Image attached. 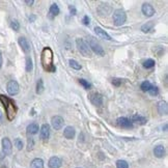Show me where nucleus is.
Segmentation results:
<instances>
[{
  "label": "nucleus",
  "mask_w": 168,
  "mask_h": 168,
  "mask_svg": "<svg viewBox=\"0 0 168 168\" xmlns=\"http://www.w3.org/2000/svg\"><path fill=\"white\" fill-rule=\"evenodd\" d=\"M41 62L43 65V69L49 73H54L56 71V67L53 64V51L51 48L46 47L43 49L41 54Z\"/></svg>",
  "instance_id": "nucleus-1"
},
{
  "label": "nucleus",
  "mask_w": 168,
  "mask_h": 168,
  "mask_svg": "<svg viewBox=\"0 0 168 168\" xmlns=\"http://www.w3.org/2000/svg\"><path fill=\"white\" fill-rule=\"evenodd\" d=\"M0 102L2 103L4 109H5V113L8 116V120H13L17 113V107H16L15 103L13 100H11L9 98L5 97L3 95H0Z\"/></svg>",
  "instance_id": "nucleus-2"
},
{
  "label": "nucleus",
  "mask_w": 168,
  "mask_h": 168,
  "mask_svg": "<svg viewBox=\"0 0 168 168\" xmlns=\"http://www.w3.org/2000/svg\"><path fill=\"white\" fill-rule=\"evenodd\" d=\"M76 46L78 48L79 52L83 56H85V57H92V51H90L89 47H88V44L83 39H77Z\"/></svg>",
  "instance_id": "nucleus-3"
},
{
  "label": "nucleus",
  "mask_w": 168,
  "mask_h": 168,
  "mask_svg": "<svg viewBox=\"0 0 168 168\" xmlns=\"http://www.w3.org/2000/svg\"><path fill=\"white\" fill-rule=\"evenodd\" d=\"M126 20H127V15H126L125 11L118 8L115 9L113 13V22L116 26H121L126 23Z\"/></svg>",
  "instance_id": "nucleus-4"
},
{
  "label": "nucleus",
  "mask_w": 168,
  "mask_h": 168,
  "mask_svg": "<svg viewBox=\"0 0 168 168\" xmlns=\"http://www.w3.org/2000/svg\"><path fill=\"white\" fill-rule=\"evenodd\" d=\"M88 47H89L90 51H93L97 55H100V56L105 55V51L103 49V47L92 36L88 37Z\"/></svg>",
  "instance_id": "nucleus-5"
},
{
  "label": "nucleus",
  "mask_w": 168,
  "mask_h": 168,
  "mask_svg": "<svg viewBox=\"0 0 168 168\" xmlns=\"http://www.w3.org/2000/svg\"><path fill=\"white\" fill-rule=\"evenodd\" d=\"M19 89H20L19 84L15 80H11L8 83V85H6V90H8V95H16L19 92Z\"/></svg>",
  "instance_id": "nucleus-6"
},
{
  "label": "nucleus",
  "mask_w": 168,
  "mask_h": 168,
  "mask_svg": "<svg viewBox=\"0 0 168 168\" xmlns=\"http://www.w3.org/2000/svg\"><path fill=\"white\" fill-rule=\"evenodd\" d=\"M2 144V151H3L4 155L8 156L11 154V151H13V145H11V142L8 137H4L1 141Z\"/></svg>",
  "instance_id": "nucleus-7"
},
{
  "label": "nucleus",
  "mask_w": 168,
  "mask_h": 168,
  "mask_svg": "<svg viewBox=\"0 0 168 168\" xmlns=\"http://www.w3.org/2000/svg\"><path fill=\"white\" fill-rule=\"evenodd\" d=\"M89 100L95 106H101L103 105V97L99 92H92L89 95Z\"/></svg>",
  "instance_id": "nucleus-8"
},
{
  "label": "nucleus",
  "mask_w": 168,
  "mask_h": 168,
  "mask_svg": "<svg viewBox=\"0 0 168 168\" xmlns=\"http://www.w3.org/2000/svg\"><path fill=\"white\" fill-rule=\"evenodd\" d=\"M64 118L61 117V116H53L52 120H51V125H52L53 129L55 130H60L62 128V126H64Z\"/></svg>",
  "instance_id": "nucleus-9"
},
{
  "label": "nucleus",
  "mask_w": 168,
  "mask_h": 168,
  "mask_svg": "<svg viewBox=\"0 0 168 168\" xmlns=\"http://www.w3.org/2000/svg\"><path fill=\"white\" fill-rule=\"evenodd\" d=\"M141 11L144 16L146 17H153L155 15V8H153V5L149 3H144L141 8Z\"/></svg>",
  "instance_id": "nucleus-10"
},
{
  "label": "nucleus",
  "mask_w": 168,
  "mask_h": 168,
  "mask_svg": "<svg viewBox=\"0 0 168 168\" xmlns=\"http://www.w3.org/2000/svg\"><path fill=\"white\" fill-rule=\"evenodd\" d=\"M39 135H41L42 140L47 141V140L49 139V136H50V126L47 125V123H44L41 128V133H39Z\"/></svg>",
  "instance_id": "nucleus-11"
},
{
  "label": "nucleus",
  "mask_w": 168,
  "mask_h": 168,
  "mask_svg": "<svg viewBox=\"0 0 168 168\" xmlns=\"http://www.w3.org/2000/svg\"><path fill=\"white\" fill-rule=\"evenodd\" d=\"M116 121H117V125L121 128H126V129H131V128H133V123L127 117H120V118H117Z\"/></svg>",
  "instance_id": "nucleus-12"
},
{
  "label": "nucleus",
  "mask_w": 168,
  "mask_h": 168,
  "mask_svg": "<svg viewBox=\"0 0 168 168\" xmlns=\"http://www.w3.org/2000/svg\"><path fill=\"white\" fill-rule=\"evenodd\" d=\"M18 43L20 47L22 48V50L24 51L25 53H28L30 51V44L29 42L27 41V39H25L24 36H20L18 39Z\"/></svg>",
  "instance_id": "nucleus-13"
},
{
  "label": "nucleus",
  "mask_w": 168,
  "mask_h": 168,
  "mask_svg": "<svg viewBox=\"0 0 168 168\" xmlns=\"http://www.w3.org/2000/svg\"><path fill=\"white\" fill-rule=\"evenodd\" d=\"M61 165H62V161L61 159L58 157H52L48 162L49 168H60Z\"/></svg>",
  "instance_id": "nucleus-14"
},
{
  "label": "nucleus",
  "mask_w": 168,
  "mask_h": 168,
  "mask_svg": "<svg viewBox=\"0 0 168 168\" xmlns=\"http://www.w3.org/2000/svg\"><path fill=\"white\" fill-rule=\"evenodd\" d=\"M95 32L97 33V36H99V37H101V39H107V41H111V36H109L108 33H107L105 30H103L101 27H98V26H95Z\"/></svg>",
  "instance_id": "nucleus-15"
},
{
  "label": "nucleus",
  "mask_w": 168,
  "mask_h": 168,
  "mask_svg": "<svg viewBox=\"0 0 168 168\" xmlns=\"http://www.w3.org/2000/svg\"><path fill=\"white\" fill-rule=\"evenodd\" d=\"M58 14H59V8L56 3H53L49 8V18L54 19L56 16H58Z\"/></svg>",
  "instance_id": "nucleus-16"
},
{
  "label": "nucleus",
  "mask_w": 168,
  "mask_h": 168,
  "mask_svg": "<svg viewBox=\"0 0 168 168\" xmlns=\"http://www.w3.org/2000/svg\"><path fill=\"white\" fill-rule=\"evenodd\" d=\"M158 112L160 114H164L166 115L168 112V106H167V102L165 101H160L158 103Z\"/></svg>",
  "instance_id": "nucleus-17"
},
{
  "label": "nucleus",
  "mask_w": 168,
  "mask_h": 168,
  "mask_svg": "<svg viewBox=\"0 0 168 168\" xmlns=\"http://www.w3.org/2000/svg\"><path fill=\"white\" fill-rule=\"evenodd\" d=\"M26 132L28 135H34L36 134L37 132H39V125L36 123H30V125L27 126V129H26Z\"/></svg>",
  "instance_id": "nucleus-18"
},
{
  "label": "nucleus",
  "mask_w": 168,
  "mask_h": 168,
  "mask_svg": "<svg viewBox=\"0 0 168 168\" xmlns=\"http://www.w3.org/2000/svg\"><path fill=\"white\" fill-rule=\"evenodd\" d=\"M133 123H137L138 125H145L146 123H148V120H146L144 116H141L139 115V114H134V115L132 116V120H131Z\"/></svg>",
  "instance_id": "nucleus-19"
},
{
  "label": "nucleus",
  "mask_w": 168,
  "mask_h": 168,
  "mask_svg": "<svg viewBox=\"0 0 168 168\" xmlns=\"http://www.w3.org/2000/svg\"><path fill=\"white\" fill-rule=\"evenodd\" d=\"M154 155L157 158H163L165 155V148L163 145H157L154 148Z\"/></svg>",
  "instance_id": "nucleus-20"
},
{
  "label": "nucleus",
  "mask_w": 168,
  "mask_h": 168,
  "mask_svg": "<svg viewBox=\"0 0 168 168\" xmlns=\"http://www.w3.org/2000/svg\"><path fill=\"white\" fill-rule=\"evenodd\" d=\"M64 136L67 139H73L75 136V129L73 127H67L64 131Z\"/></svg>",
  "instance_id": "nucleus-21"
},
{
  "label": "nucleus",
  "mask_w": 168,
  "mask_h": 168,
  "mask_svg": "<svg viewBox=\"0 0 168 168\" xmlns=\"http://www.w3.org/2000/svg\"><path fill=\"white\" fill-rule=\"evenodd\" d=\"M31 168H44V161L39 158H36L32 160Z\"/></svg>",
  "instance_id": "nucleus-22"
},
{
  "label": "nucleus",
  "mask_w": 168,
  "mask_h": 168,
  "mask_svg": "<svg viewBox=\"0 0 168 168\" xmlns=\"http://www.w3.org/2000/svg\"><path fill=\"white\" fill-rule=\"evenodd\" d=\"M153 27H154V22L153 21H148V22H146L145 24H143L141 26V30L143 32H149L151 31V29H153Z\"/></svg>",
  "instance_id": "nucleus-23"
},
{
  "label": "nucleus",
  "mask_w": 168,
  "mask_h": 168,
  "mask_svg": "<svg viewBox=\"0 0 168 168\" xmlns=\"http://www.w3.org/2000/svg\"><path fill=\"white\" fill-rule=\"evenodd\" d=\"M45 90V86H44V82H43V79H39L36 83V93L41 95V93L44 92Z\"/></svg>",
  "instance_id": "nucleus-24"
},
{
  "label": "nucleus",
  "mask_w": 168,
  "mask_h": 168,
  "mask_svg": "<svg viewBox=\"0 0 168 168\" xmlns=\"http://www.w3.org/2000/svg\"><path fill=\"white\" fill-rule=\"evenodd\" d=\"M70 65H71V67H73L74 70H77V71H79V70L82 69V67H81V64H79L78 61H76L75 59H70Z\"/></svg>",
  "instance_id": "nucleus-25"
},
{
  "label": "nucleus",
  "mask_w": 168,
  "mask_h": 168,
  "mask_svg": "<svg viewBox=\"0 0 168 168\" xmlns=\"http://www.w3.org/2000/svg\"><path fill=\"white\" fill-rule=\"evenodd\" d=\"M26 72L28 73H30V72H32V69H33V64H32V60L30 57H27L26 58Z\"/></svg>",
  "instance_id": "nucleus-26"
},
{
  "label": "nucleus",
  "mask_w": 168,
  "mask_h": 168,
  "mask_svg": "<svg viewBox=\"0 0 168 168\" xmlns=\"http://www.w3.org/2000/svg\"><path fill=\"white\" fill-rule=\"evenodd\" d=\"M155 60L153 59H146L145 61L143 62V67H145V69H151V67H155Z\"/></svg>",
  "instance_id": "nucleus-27"
},
{
  "label": "nucleus",
  "mask_w": 168,
  "mask_h": 168,
  "mask_svg": "<svg viewBox=\"0 0 168 168\" xmlns=\"http://www.w3.org/2000/svg\"><path fill=\"white\" fill-rule=\"evenodd\" d=\"M116 167L117 168H129V164L125 160H118L116 162Z\"/></svg>",
  "instance_id": "nucleus-28"
},
{
  "label": "nucleus",
  "mask_w": 168,
  "mask_h": 168,
  "mask_svg": "<svg viewBox=\"0 0 168 168\" xmlns=\"http://www.w3.org/2000/svg\"><path fill=\"white\" fill-rule=\"evenodd\" d=\"M151 82H148V81H144V82H142L141 84L142 92H148V90L151 89Z\"/></svg>",
  "instance_id": "nucleus-29"
},
{
  "label": "nucleus",
  "mask_w": 168,
  "mask_h": 168,
  "mask_svg": "<svg viewBox=\"0 0 168 168\" xmlns=\"http://www.w3.org/2000/svg\"><path fill=\"white\" fill-rule=\"evenodd\" d=\"M79 83H80L85 89H89V88L92 87V84L88 82V81H86L85 79H79Z\"/></svg>",
  "instance_id": "nucleus-30"
},
{
  "label": "nucleus",
  "mask_w": 168,
  "mask_h": 168,
  "mask_svg": "<svg viewBox=\"0 0 168 168\" xmlns=\"http://www.w3.org/2000/svg\"><path fill=\"white\" fill-rule=\"evenodd\" d=\"M11 27L13 28L15 31H18V30L20 29V24H19V22L17 20H13L11 22Z\"/></svg>",
  "instance_id": "nucleus-31"
},
{
  "label": "nucleus",
  "mask_w": 168,
  "mask_h": 168,
  "mask_svg": "<svg viewBox=\"0 0 168 168\" xmlns=\"http://www.w3.org/2000/svg\"><path fill=\"white\" fill-rule=\"evenodd\" d=\"M148 92H149V95H157L159 93V89H158L157 86L151 85V89L148 90Z\"/></svg>",
  "instance_id": "nucleus-32"
},
{
  "label": "nucleus",
  "mask_w": 168,
  "mask_h": 168,
  "mask_svg": "<svg viewBox=\"0 0 168 168\" xmlns=\"http://www.w3.org/2000/svg\"><path fill=\"white\" fill-rule=\"evenodd\" d=\"M15 145H16V148L19 149V151H20V149H22L23 148V142H22V140H21L20 138H16L15 139Z\"/></svg>",
  "instance_id": "nucleus-33"
},
{
  "label": "nucleus",
  "mask_w": 168,
  "mask_h": 168,
  "mask_svg": "<svg viewBox=\"0 0 168 168\" xmlns=\"http://www.w3.org/2000/svg\"><path fill=\"white\" fill-rule=\"evenodd\" d=\"M112 84H113L114 86H116V87H118V86L121 84V79H120V78H113V79H112Z\"/></svg>",
  "instance_id": "nucleus-34"
},
{
  "label": "nucleus",
  "mask_w": 168,
  "mask_h": 168,
  "mask_svg": "<svg viewBox=\"0 0 168 168\" xmlns=\"http://www.w3.org/2000/svg\"><path fill=\"white\" fill-rule=\"evenodd\" d=\"M33 144H34L33 139H32V138H29V139H28V151L32 149V148H33Z\"/></svg>",
  "instance_id": "nucleus-35"
},
{
  "label": "nucleus",
  "mask_w": 168,
  "mask_h": 168,
  "mask_svg": "<svg viewBox=\"0 0 168 168\" xmlns=\"http://www.w3.org/2000/svg\"><path fill=\"white\" fill-rule=\"evenodd\" d=\"M89 18H88V16H84L83 17V20H82V22H83V24L85 25V26H88L89 25Z\"/></svg>",
  "instance_id": "nucleus-36"
},
{
  "label": "nucleus",
  "mask_w": 168,
  "mask_h": 168,
  "mask_svg": "<svg viewBox=\"0 0 168 168\" xmlns=\"http://www.w3.org/2000/svg\"><path fill=\"white\" fill-rule=\"evenodd\" d=\"M69 9H70V13H71V15H76L77 14V11H76V8H75V5H70L69 6Z\"/></svg>",
  "instance_id": "nucleus-37"
},
{
  "label": "nucleus",
  "mask_w": 168,
  "mask_h": 168,
  "mask_svg": "<svg viewBox=\"0 0 168 168\" xmlns=\"http://www.w3.org/2000/svg\"><path fill=\"white\" fill-rule=\"evenodd\" d=\"M24 2H25V3H26V4H29V5H31V4H33V3H34L33 0H30V1H29V0H26V1H24Z\"/></svg>",
  "instance_id": "nucleus-38"
},
{
  "label": "nucleus",
  "mask_w": 168,
  "mask_h": 168,
  "mask_svg": "<svg viewBox=\"0 0 168 168\" xmlns=\"http://www.w3.org/2000/svg\"><path fill=\"white\" fill-rule=\"evenodd\" d=\"M2 64H3V59H2V54L0 52V69L2 67Z\"/></svg>",
  "instance_id": "nucleus-39"
},
{
  "label": "nucleus",
  "mask_w": 168,
  "mask_h": 168,
  "mask_svg": "<svg viewBox=\"0 0 168 168\" xmlns=\"http://www.w3.org/2000/svg\"><path fill=\"white\" fill-rule=\"evenodd\" d=\"M29 20H30V22H33V21L36 20V16H34V15L30 16V17H29Z\"/></svg>",
  "instance_id": "nucleus-40"
},
{
  "label": "nucleus",
  "mask_w": 168,
  "mask_h": 168,
  "mask_svg": "<svg viewBox=\"0 0 168 168\" xmlns=\"http://www.w3.org/2000/svg\"><path fill=\"white\" fill-rule=\"evenodd\" d=\"M1 120H2V113L0 112V123H1Z\"/></svg>",
  "instance_id": "nucleus-41"
}]
</instances>
